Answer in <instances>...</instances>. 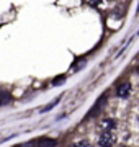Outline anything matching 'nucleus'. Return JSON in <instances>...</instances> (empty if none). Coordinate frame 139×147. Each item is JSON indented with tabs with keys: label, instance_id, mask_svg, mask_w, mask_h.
<instances>
[{
	"label": "nucleus",
	"instance_id": "39448f33",
	"mask_svg": "<svg viewBox=\"0 0 139 147\" xmlns=\"http://www.w3.org/2000/svg\"><path fill=\"white\" fill-rule=\"evenodd\" d=\"M102 127H103V131H113V127H115V121L113 119H105L102 123Z\"/></svg>",
	"mask_w": 139,
	"mask_h": 147
},
{
	"label": "nucleus",
	"instance_id": "7ed1b4c3",
	"mask_svg": "<svg viewBox=\"0 0 139 147\" xmlns=\"http://www.w3.org/2000/svg\"><path fill=\"white\" fill-rule=\"evenodd\" d=\"M129 92H131V84H123V85H119L118 87V90H116V95L119 96V98H124V96H128L129 95Z\"/></svg>",
	"mask_w": 139,
	"mask_h": 147
},
{
	"label": "nucleus",
	"instance_id": "20e7f679",
	"mask_svg": "<svg viewBox=\"0 0 139 147\" xmlns=\"http://www.w3.org/2000/svg\"><path fill=\"white\" fill-rule=\"evenodd\" d=\"M10 98H11L10 92H7V90H0V105H2V106L8 105Z\"/></svg>",
	"mask_w": 139,
	"mask_h": 147
},
{
	"label": "nucleus",
	"instance_id": "0eeeda50",
	"mask_svg": "<svg viewBox=\"0 0 139 147\" xmlns=\"http://www.w3.org/2000/svg\"><path fill=\"white\" fill-rule=\"evenodd\" d=\"M64 80H65V77H64V75H61V77H56V80H54V82H53V85L64 84Z\"/></svg>",
	"mask_w": 139,
	"mask_h": 147
},
{
	"label": "nucleus",
	"instance_id": "6e6552de",
	"mask_svg": "<svg viewBox=\"0 0 139 147\" xmlns=\"http://www.w3.org/2000/svg\"><path fill=\"white\" fill-rule=\"evenodd\" d=\"M15 147H34V141H33V142H26V144H20V146H15Z\"/></svg>",
	"mask_w": 139,
	"mask_h": 147
},
{
	"label": "nucleus",
	"instance_id": "f03ea898",
	"mask_svg": "<svg viewBox=\"0 0 139 147\" xmlns=\"http://www.w3.org/2000/svg\"><path fill=\"white\" fill-rule=\"evenodd\" d=\"M56 144L57 142L51 139V137H41V139H38L34 142V147H56Z\"/></svg>",
	"mask_w": 139,
	"mask_h": 147
},
{
	"label": "nucleus",
	"instance_id": "1a4fd4ad",
	"mask_svg": "<svg viewBox=\"0 0 139 147\" xmlns=\"http://www.w3.org/2000/svg\"><path fill=\"white\" fill-rule=\"evenodd\" d=\"M74 147H88V144H85V142H79V144L74 146Z\"/></svg>",
	"mask_w": 139,
	"mask_h": 147
},
{
	"label": "nucleus",
	"instance_id": "f257e3e1",
	"mask_svg": "<svg viewBox=\"0 0 139 147\" xmlns=\"http://www.w3.org/2000/svg\"><path fill=\"white\" fill-rule=\"evenodd\" d=\"M113 141H115L113 132L111 131H103L102 134H100V139H98V146L100 147H111Z\"/></svg>",
	"mask_w": 139,
	"mask_h": 147
},
{
	"label": "nucleus",
	"instance_id": "423d86ee",
	"mask_svg": "<svg viewBox=\"0 0 139 147\" xmlns=\"http://www.w3.org/2000/svg\"><path fill=\"white\" fill-rule=\"evenodd\" d=\"M90 5H93V7H100V5H103L105 3V0H87Z\"/></svg>",
	"mask_w": 139,
	"mask_h": 147
}]
</instances>
